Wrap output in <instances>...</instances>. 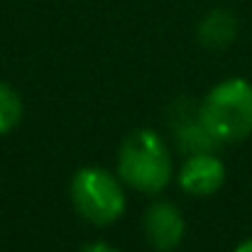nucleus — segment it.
I'll return each instance as SVG.
<instances>
[{"label":"nucleus","mask_w":252,"mask_h":252,"mask_svg":"<svg viewBox=\"0 0 252 252\" xmlns=\"http://www.w3.org/2000/svg\"><path fill=\"white\" fill-rule=\"evenodd\" d=\"M84 252H118L113 245H108V243H91V245H86Z\"/></svg>","instance_id":"1a4fd4ad"},{"label":"nucleus","mask_w":252,"mask_h":252,"mask_svg":"<svg viewBox=\"0 0 252 252\" xmlns=\"http://www.w3.org/2000/svg\"><path fill=\"white\" fill-rule=\"evenodd\" d=\"M76 213L93 225H110L125 211V191L118 176L100 167L79 169L71 179Z\"/></svg>","instance_id":"7ed1b4c3"},{"label":"nucleus","mask_w":252,"mask_h":252,"mask_svg":"<svg viewBox=\"0 0 252 252\" xmlns=\"http://www.w3.org/2000/svg\"><path fill=\"white\" fill-rule=\"evenodd\" d=\"M201 118L218 142H240L252 132V84L225 79L208 91Z\"/></svg>","instance_id":"f03ea898"},{"label":"nucleus","mask_w":252,"mask_h":252,"mask_svg":"<svg viewBox=\"0 0 252 252\" xmlns=\"http://www.w3.org/2000/svg\"><path fill=\"white\" fill-rule=\"evenodd\" d=\"M238 34V20L228 10H211L198 25V39L208 49L228 47Z\"/></svg>","instance_id":"0eeeda50"},{"label":"nucleus","mask_w":252,"mask_h":252,"mask_svg":"<svg viewBox=\"0 0 252 252\" xmlns=\"http://www.w3.org/2000/svg\"><path fill=\"white\" fill-rule=\"evenodd\" d=\"M22 120V98L10 84L0 81V135H7Z\"/></svg>","instance_id":"6e6552de"},{"label":"nucleus","mask_w":252,"mask_h":252,"mask_svg":"<svg viewBox=\"0 0 252 252\" xmlns=\"http://www.w3.org/2000/svg\"><path fill=\"white\" fill-rule=\"evenodd\" d=\"M233 252H252V238L243 240V243H240V245H238V248H235Z\"/></svg>","instance_id":"9d476101"},{"label":"nucleus","mask_w":252,"mask_h":252,"mask_svg":"<svg viewBox=\"0 0 252 252\" xmlns=\"http://www.w3.org/2000/svg\"><path fill=\"white\" fill-rule=\"evenodd\" d=\"M184 216L179 208L169 201H157L147 208L145 213V235L150 245L157 252H171L176 250L184 240Z\"/></svg>","instance_id":"39448f33"},{"label":"nucleus","mask_w":252,"mask_h":252,"mask_svg":"<svg viewBox=\"0 0 252 252\" xmlns=\"http://www.w3.org/2000/svg\"><path fill=\"white\" fill-rule=\"evenodd\" d=\"M174 174L171 152L164 140L150 130H132L118 150V176L130 189L142 193H159Z\"/></svg>","instance_id":"f257e3e1"},{"label":"nucleus","mask_w":252,"mask_h":252,"mask_svg":"<svg viewBox=\"0 0 252 252\" xmlns=\"http://www.w3.org/2000/svg\"><path fill=\"white\" fill-rule=\"evenodd\" d=\"M169 125L174 132L176 145L181 147V152L186 155H198V152H213L220 142L208 132L203 118H201V105L181 98L174 103L171 113H169Z\"/></svg>","instance_id":"20e7f679"},{"label":"nucleus","mask_w":252,"mask_h":252,"mask_svg":"<svg viewBox=\"0 0 252 252\" xmlns=\"http://www.w3.org/2000/svg\"><path fill=\"white\" fill-rule=\"evenodd\" d=\"M225 181V167L213 152L189 155L179 169V186L191 196H211Z\"/></svg>","instance_id":"423d86ee"}]
</instances>
